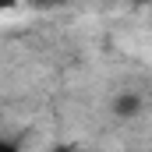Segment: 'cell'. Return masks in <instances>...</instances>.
<instances>
[{
	"label": "cell",
	"mask_w": 152,
	"mask_h": 152,
	"mask_svg": "<svg viewBox=\"0 0 152 152\" xmlns=\"http://www.w3.org/2000/svg\"><path fill=\"white\" fill-rule=\"evenodd\" d=\"M142 110V96H120V99H113V113L120 117H131Z\"/></svg>",
	"instance_id": "1"
},
{
	"label": "cell",
	"mask_w": 152,
	"mask_h": 152,
	"mask_svg": "<svg viewBox=\"0 0 152 152\" xmlns=\"http://www.w3.org/2000/svg\"><path fill=\"white\" fill-rule=\"evenodd\" d=\"M0 152H25V149H21V142H14V138H0Z\"/></svg>",
	"instance_id": "2"
},
{
	"label": "cell",
	"mask_w": 152,
	"mask_h": 152,
	"mask_svg": "<svg viewBox=\"0 0 152 152\" xmlns=\"http://www.w3.org/2000/svg\"><path fill=\"white\" fill-rule=\"evenodd\" d=\"M18 4H21V0H0V18H4V14H11Z\"/></svg>",
	"instance_id": "3"
},
{
	"label": "cell",
	"mask_w": 152,
	"mask_h": 152,
	"mask_svg": "<svg viewBox=\"0 0 152 152\" xmlns=\"http://www.w3.org/2000/svg\"><path fill=\"white\" fill-rule=\"evenodd\" d=\"M39 7H46V11H53V7H64V4H71V0H36Z\"/></svg>",
	"instance_id": "4"
},
{
	"label": "cell",
	"mask_w": 152,
	"mask_h": 152,
	"mask_svg": "<svg viewBox=\"0 0 152 152\" xmlns=\"http://www.w3.org/2000/svg\"><path fill=\"white\" fill-rule=\"evenodd\" d=\"M50 152H78V149H71V145H57V149H50Z\"/></svg>",
	"instance_id": "5"
}]
</instances>
